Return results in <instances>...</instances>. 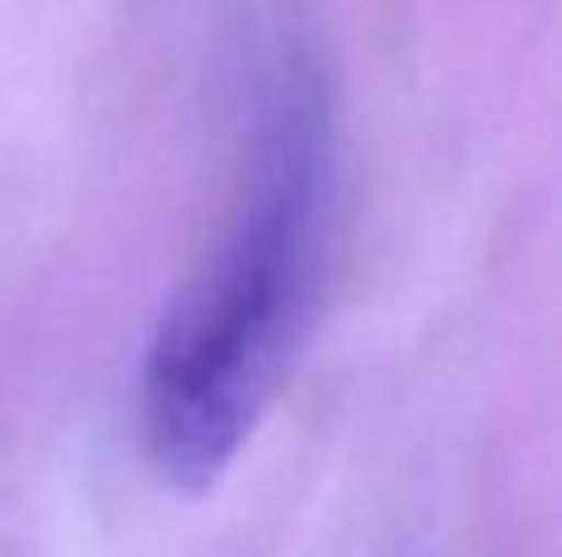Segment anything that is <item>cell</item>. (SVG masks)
Wrapping results in <instances>:
<instances>
[{
    "label": "cell",
    "instance_id": "6da1fadb",
    "mask_svg": "<svg viewBox=\"0 0 562 557\" xmlns=\"http://www.w3.org/2000/svg\"><path fill=\"white\" fill-rule=\"evenodd\" d=\"M321 109L281 99L257 158L252 197L164 311L138 380L144 450L178 493H207L291 365L316 296Z\"/></svg>",
    "mask_w": 562,
    "mask_h": 557
}]
</instances>
